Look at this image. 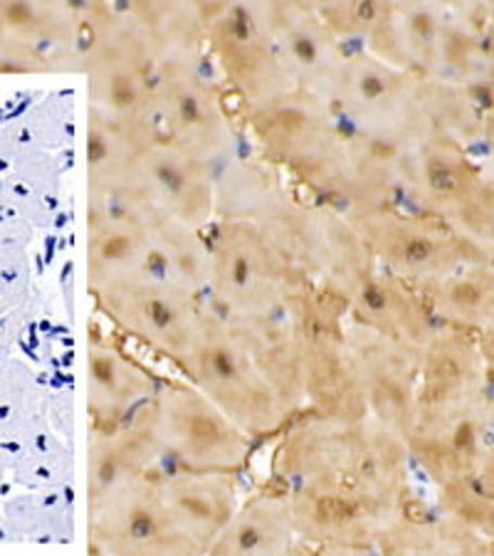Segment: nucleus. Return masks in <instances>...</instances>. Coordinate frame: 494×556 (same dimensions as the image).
<instances>
[{
  "mask_svg": "<svg viewBox=\"0 0 494 556\" xmlns=\"http://www.w3.org/2000/svg\"><path fill=\"white\" fill-rule=\"evenodd\" d=\"M325 102L341 124L395 151L433 134L426 77L366 50H346Z\"/></svg>",
  "mask_w": 494,
  "mask_h": 556,
  "instance_id": "39448f33",
  "label": "nucleus"
},
{
  "mask_svg": "<svg viewBox=\"0 0 494 556\" xmlns=\"http://www.w3.org/2000/svg\"><path fill=\"white\" fill-rule=\"evenodd\" d=\"M65 8H69L72 13L79 17V23L87 25L89 21H94L97 15H102L106 8H112V0H58Z\"/></svg>",
  "mask_w": 494,
  "mask_h": 556,
  "instance_id": "473e14b6",
  "label": "nucleus"
},
{
  "mask_svg": "<svg viewBox=\"0 0 494 556\" xmlns=\"http://www.w3.org/2000/svg\"><path fill=\"white\" fill-rule=\"evenodd\" d=\"M242 124L259 156L346 218L401 203V151L352 131L307 89L248 106Z\"/></svg>",
  "mask_w": 494,
  "mask_h": 556,
  "instance_id": "f257e3e1",
  "label": "nucleus"
},
{
  "mask_svg": "<svg viewBox=\"0 0 494 556\" xmlns=\"http://www.w3.org/2000/svg\"><path fill=\"white\" fill-rule=\"evenodd\" d=\"M236 475L168 470L159 475V485L174 513L178 527L195 544L208 552L215 536L236 515Z\"/></svg>",
  "mask_w": 494,
  "mask_h": 556,
  "instance_id": "5701e85b",
  "label": "nucleus"
},
{
  "mask_svg": "<svg viewBox=\"0 0 494 556\" xmlns=\"http://www.w3.org/2000/svg\"><path fill=\"white\" fill-rule=\"evenodd\" d=\"M193 3L198 8V15H201V21L205 25L208 21H213L215 15H220L223 11H228V8H232V5H238L240 0H193Z\"/></svg>",
  "mask_w": 494,
  "mask_h": 556,
  "instance_id": "72a5a7b5",
  "label": "nucleus"
},
{
  "mask_svg": "<svg viewBox=\"0 0 494 556\" xmlns=\"http://www.w3.org/2000/svg\"><path fill=\"white\" fill-rule=\"evenodd\" d=\"M472 94L478 97L482 110L487 114H494V45L487 50V62H484L482 75L472 87Z\"/></svg>",
  "mask_w": 494,
  "mask_h": 556,
  "instance_id": "7c9ffc66",
  "label": "nucleus"
},
{
  "mask_svg": "<svg viewBox=\"0 0 494 556\" xmlns=\"http://www.w3.org/2000/svg\"><path fill=\"white\" fill-rule=\"evenodd\" d=\"M472 485L494 500V418H492L487 443H484V453L480 457L478 472H474V478H472Z\"/></svg>",
  "mask_w": 494,
  "mask_h": 556,
  "instance_id": "c756f323",
  "label": "nucleus"
},
{
  "mask_svg": "<svg viewBox=\"0 0 494 556\" xmlns=\"http://www.w3.org/2000/svg\"><path fill=\"white\" fill-rule=\"evenodd\" d=\"M478 344L484 362V383H487V399L494 406V321L478 331Z\"/></svg>",
  "mask_w": 494,
  "mask_h": 556,
  "instance_id": "2f4dec72",
  "label": "nucleus"
},
{
  "mask_svg": "<svg viewBox=\"0 0 494 556\" xmlns=\"http://www.w3.org/2000/svg\"><path fill=\"white\" fill-rule=\"evenodd\" d=\"M208 302L223 314H287L314 285L255 223L218 215L208 228Z\"/></svg>",
  "mask_w": 494,
  "mask_h": 556,
  "instance_id": "7ed1b4c3",
  "label": "nucleus"
},
{
  "mask_svg": "<svg viewBox=\"0 0 494 556\" xmlns=\"http://www.w3.org/2000/svg\"><path fill=\"white\" fill-rule=\"evenodd\" d=\"M296 529L282 488L259 492L236 509L211 544L213 554H287L294 549Z\"/></svg>",
  "mask_w": 494,
  "mask_h": 556,
  "instance_id": "393cba45",
  "label": "nucleus"
},
{
  "mask_svg": "<svg viewBox=\"0 0 494 556\" xmlns=\"http://www.w3.org/2000/svg\"><path fill=\"white\" fill-rule=\"evenodd\" d=\"M215 176L218 172L213 166L147 129L134 164L129 203L124 208L164 213L193 228H208L215 220Z\"/></svg>",
  "mask_w": 494,
  "mask_h": 556,
  "instance_id": "f8f14e48",
  "label": "nucleus"
},
{
  "mask_svg": "<svg viewBox=\"0 0 494 556\" xmlns=\"http://www.w3.org/2000/svg\"><path fill=\"white\" fill-rule=\"evenodd\" d=\"M188 383L253 438L282 433L294 418L250 356L232 339L226 317L208 302L188 352L178 358Z\"/></svg>",
  "mask_w": 494,
  "mask_h": 556,
  "instance_id": "423d86ee",
  "label": "nucleus"
},
{
  "mask_svg": "<svg viewBox=\"0 0 494 556\" xmlns=\"http://www.w3.org/2000/svg\"><path fill=\"white\" fill-rule=\"evenodd\" d=\"M487 399L478 334L440 325L420 352L418 416H440Z\"/></svg>",
  "mask_w": 494,
  "mask_h": 556,
  "instance_id": "6ab92c4d",
  "label": "nucleus"
},
{
  "mask_svg": "<svg viewBox=\"0 0 494 556\" xmlns=\"http://www.w3.org/2000/svg\"><path fill=\"white\" fill-rule=\"evenodd\" d=\"M416 287L440 325L478 334L494 321V265L490 263H465Z\"/></svg>",
  "mask_w": 494,
  "mask_h": 556,
  "instance_id": "a878e982",
  "label": "nucleus"
},
{
  "mask_svg": "<svg viewBox=\"0 0 494 556\" xmlns=\"http://www.w3.org/2000/svg\"><path fill=\"white\" fill-rule=\"evenodd\" d=\"M223 317L232 339L292 410V416L300 414L307 403H304L300 344L290 314H259V317L223 314Z\"/></svg>",
  "mask_w": 494,
  "mask_h": 556,
  "instance_id": "4be33fe9",
  "label": "nucleus"
},
{
  "mask_svg": "<svg viewBox=\"0 0 494 556\" xmlns=\"http://www.w3.org/2000/svg\"><path fill=\"white\" fill-rule=\"evenodd\" d=\"M240 5L280 52L296 87L325 100L346 48L321 13L304 0H240Z\"/></svg>",
  "mask_w": 494,
  "mask_h": 556,
  "instance_id": "dca6fc26",
  "label": "nucleus"
},
{
  "mask_svg": "<svg viewBox=\"0 0 494 556\" xmlns=\"http://www.w3.org/2000/svg\"><path fill=\"white\" fill-rule=\"evenodd\" d=\"M401 203L451 223L490 181L472 149L440 134L401 151Z\"/></svg>",
  "mask_w": 494,
  "mask_h": 556,
  "instance_id": "f3484780",
  "label": "nucleus"
},
{
  "mask_svg": "<svg viewBox=\"0 0 494 556\" xmlns=\"http://www.w3.org/2000/svg\"><path fill=\"white\" fill-rule=\"evenodd\" d=\"M346 331L368 416L406 441L418 416L416 393L423 349L383 337L349 314Z\"/></svg>",
  "mask_w": 494,
  "mask_h": 556,
  "instance_id": "2eb2a0df",
  "label": "nucleus"
},
{
  "mask_svg": "<svg viewBox=\"0 0 494 556\" xmlns=\"http://www.w3.org/2000/svg\"><path fill=\"white\" fill-rule=\"evenodd\" d=\"M159 65L154 45L114 5L85 25L83 70L94 112L149 129Z\"/></svg>",
  "mask_w": 494,
  "mask_h": 556,
  "instance_id": "1a4fd4ad",
  "label": "nucleus"
},
{
  "mask_svg": "<svg viewBox=\"0 0 494 556\" xmlns=\"http://www.w3.org/2000/svg\"><path fill=\"white\" fill-rule=\"evenodd\" d=\"M287 314L300 344L304 403L312 414L339 420L368 418L349 344L346 302L314 282Z\"/></svg>",
  "mask_w": 494,
  "mask_h": 556,
  "instance_id": "6e6552de",
  "label": "nucleus"
},
{
  "mask_svg": "<svg viewBox=\"0 0 494 556\" xmlns=\"http://www.w3.org/2000/svg\"><path fill=\"white\" fill-rule=\"evenodd\" d=\"M129 424L166 470L238 475L253 453V438L193 383L161 381Z\"/></svg>",
  "mask_w": 494,
  "mask_h": 556,
  "instance_id": "20e7f679",
  "label": "nucleus"
},
{
  "mask_svg": "<svg viewBox=\"0 0 494 556\" xmlns=\"http://www.w3.org/2000/svg\"><path fill=\"white\" fill-rule=\"evenodd\" d=\"M161 386L147 366L112 342L94 334L89 349V414L94 433L106 435L127 426L139 414L143 403L154 396Z\"/></svg>",
  "mask_w": 494,
  "mask_h": 556,
  "instance_id": "412c9836",
  "label": "nucleus"
},
{
  "mask_svg": "<svg viewBox=\"0 0 494 556\" xmlns=\"http://www.w3.org/2000/svg\"><path fill=\"white\" fill-rule=\"evenodd\" d=\"M321 17L346 50H366L383 60L389 55L393 0H341Z\"/></svg>",
  "mask_w": 494,
  "mask_h": 556,
  "instance_id": "cd10ccee",
  "label": "nucleus"
},
{
  "mask_svg": "<svg viewBox=\"0 0 494 556\" xmlns=\"http://www.w3.org/2000/svg\"><path fill=\"white\" fill-rule=\"evenodd\" d=\"M455 17L438 0H393L385 60L420 77H435L451 40Z\"/></svg>",
  "mask_w": 494,
  "mask_h": 556,
  "instance_id": "b1692460",
  "label": "nucleus"
},
{
  "mask_svg": "<svg viewBox=\"0 0 494 556\" xmlns=\"http://www.w3.org/2000/svg\"><path fill=\"white\" fill-rule=\"evenodd\" d=\"M494 418L490 399L440 416L416 418L406 435L408 455L438 488L472 482Z\"/></svg>",
  "mask_w": 494,
  "mask_h": 556,
  "instance_id": "a211bd4d",
  "label": "nucleus"
},
{
  "mask_svg": "<svg viewBox=\"0 0 494 556\" xmlns=\"http://www.w3.org/2000/svg\"><path fill=\"white\" fill-rule=\"evenodd\" d=\"M205 55L213 60L242 110L267 104L296 89L280 52L240 3L205 23Z\"/></svg>",
  "mask_w": 494,
  "mask_h": 556,
  "instance_id": "ddd939ff",
  "label": "nucleus"
},
{
  "mask_svg": "<svg viewBox=\"0 0 494 556\" xmlns=\"http://www.w3.org/2000/svg\"><path fill=\"white\" fill-rule=\"evenodd\" d=\"M97 302L129 337L178 364L193 344L208 298L164 280H127L94 292Z\"/></svg>",
  "mask_w": 494,
  "mask_h": 556,
  "instance_id": "9b49d317",
  "label": "nucleus"
},
{
  "mask_svg": "<svg viewBox=\"0 0 494 556\" xmlns=\"http://www.w3.org/2000/svg\"><path fill=\"white\" fill-rule=\"evenodd\" d=\"M154 45L161 60L205 55V25L193 0H112Z\"/></svg>",
  "mask_w": 494,
  "mask_h": 556,
  "instance_id": "bb28decb",
  "label": "nucleus"
},
{
  "mask_svg": "<svg viewBox=\"0 0 494 556\" xmlns=\"http://www.w3.org/2000/svg\"><path fill=\"white\" fill-rule=\"evenodd\" d=\"M304 3H307V5H312V8H314V11L325 13V11H329V8H334L337 3H341V0H304Z\"/></svg>",
  "mask_w": 494,
  "mask_h": 556,
  "instance_id": "c9c22d12",
  "label": "nucleus"
},
{
  "mask_svg": "<svg viewBox=\"0 0 494 556\" xmlns=\"http://www.w3.org/2000/svg\"><path fill=\"white\" fill-rule=\"evenodd\" d=\"M159 475L134 478L92 500L97 549L114 554H198L195 544L170 513Z\"/></svg>",
  "mask_w": 494,
  "mask_h": 556,
  "instance_id": "4468645a",
  "label": "nucleus"
},
{
  "mask_svg": "<svg viewBox=\"0 0 494 556\" xmlns=\"http://www.w3.org/2000/svg\"><path fill=\"white\" fill-rule=\"evenodd\" d=\"M205 58L161 60L149 131L218 172L240 154V131Z\"/></svg>",
  "mask_w": 494,
  "mask_h": 556,
  "instance_id": "0eeeda50",
  "label": "nucleus"
},
{
  "mask_svg": "<svg viewBox=\"0 0 494 556\" xmlns=\"http://www.w3.org/2000/svg\"><path fill=\"white\" fill-rule=\"evenodd\" d=\"M480 147H482V151H484V156H487L490 176L494 178V114H487V119H484V129H482Z\"/></svg>",
  "mask_w": 494,
  "mask_h": 556,
  "instance_id": "f704fd0d",
  "label": "nucleus"
},
{
  "mask_svg": "<svg viewBox=\"0 0 494 556\" xmlns=\"http://www.w3.org/2000/svg\"><path fill=\"white\" fill-rule=\"evenodd\" d=\"M344 302L346 314L358 325L418 349H423L440 327L423 292L381 265L366 273L346 292Z\"/></svg>",
  "mask_w": 494,
  "mask_h": 556,
  "instance_id": "aec40b11",
  "label": "nucleus"
},
{
  "mask_svg": "<svg viewBox=\"0 0 494 556\" xmlns=\"http://www.w3.org/2000/svg\"><path fill=\"white\" fill-rule=\"evenodd\" d=\"M349 220L371 250L376 265L413 285L435 280L465 263H484L451 223L406 203L383 205Z\"/></svg>",
  "mask_w": 494,
  "mask_h": 556,
  "instance_id": "9d476101",
  "label": "nucleus"
},
{
  "mask_svg": "<svg viewBox=\"0 0 494 556\" xmlns=\"http://www.w3.org/2000/svg\"><path fill=\"white\" fill-rule=\"evenodd\" d=\"M440 507L443 515L455 519L457 525L470 529L480 540L494 549V500L484 495L472 482L440 488Z\"/></svg>",
  "mask_w": 494,
  "mask_h": 556,
  "instance_id": "c85d7f7f",
  "label": "nucleus"
},
{
  "mask_svg": "<svg viewBox=\"0 0 494 556\" xmlns=\"http://www.w3.org/2000/svg\"><path fill=\"white\" fill-rule=\"evenodd\" d=\"M408 457L406 441L371 416L339 420L312 414L284 435L275 480L282 490L346 492L398 517L410 500Z\"/></svg>",
  "mask_w": 494,
  "mask_h": 556,
  "instance_id": "f03ea898",
  "label": "nucleus"
}]
</instances>
